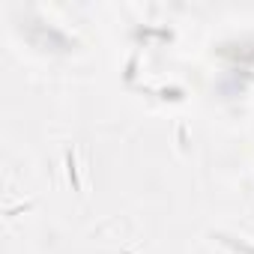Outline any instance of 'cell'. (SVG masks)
I'll return each mask as SVG.
<instances>
[{"label":"cell","mask_w":254,"mask_h":254,"mask_svg":"<svg viewBox=\"0 0 254 254\" xmlns=\"http://www.w3.org/2000/svg\"><path fill=\"white\" fill-rule=\"evenodd\" d=\"M126 254H132V251H126Z\"/></svg>","instance_id":"cell-2"},{"label":"cell","mask_w":254,"mask_h":254,"mask_svg":"<svg viewBox=\"0 0 254 254\" xmlns=\"http://www.w3.org/2000/svg\"><path fill=\"white\" fill-rule=\"evenodd\" d=\"M66 171H69V180H72V191L81 194V180H78V165H75V156L69 153L66 156Z\"/></svg>","instance_id":"cell-1"}]
</instances>
